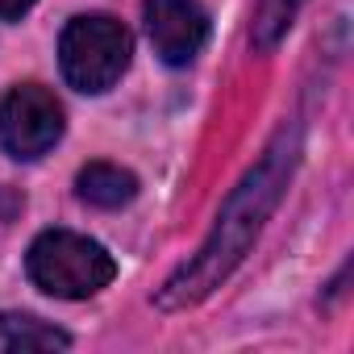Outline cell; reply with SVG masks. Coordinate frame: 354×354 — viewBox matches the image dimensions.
<instances>
[{"label":"cell","mask_w":354,"mask_h":354,"mask_svg":"<svg viewBox=\"0 0 354 354\" xmlns=\"http://www.w3.org/2000/svg\"><path fill=\"white\" fill-rule=\"evenodd\" d=\"M0 346L5 350H67L71 337L30 313H0Z\"/></svg>","instance_id":"cell-7"},{"label":"cell","mask_w":354,"mask_h":354,"mask_svg":"<svg viewBox=\"0 0 354 354\" xmlns=\"http://www.w3.org/2000/svg\"><path fill=\"white\" fill-rule=\"evenodd\" d=\"M75 192L92 209H121L138 196V180L117 162H88L75 175Z\"/></svg>","instance_id":"cell-6"},{"label":"cell","mask_w":354,"mask_h":354,"mask_svg":"<svg viewBox=\"0 0 354 354\" xmlns=\"http://www.w3.org/2000/svg\"><path fill=\"white\" fill-rule=\"evenodd\" d=\"M296 158H300V125H283L275 133V142L267 146V154L254 162V171H246V180L230 192V201L217 213V225L205 238V246L162 283V292L154 300L158 308L201 304L213 288H221L230 279V271L246 259V250L263 234L267 217L283 201V188L296 171Z\"/></svg>","instance_id":"cell-1"},{"label":"cell","mask_w":354,"mask_h":354,"mask_svg":"<svg viewBox=\"0 0 354 354\" xmlns=\"http://www.w3.org/2000/svg\"><path fill=\"white\" fill-rule=\"evenodd\" d=\"M63 138V104L42 84H17L0 104V142L13 158H42Z\"/></svg>","instance_id":"cell-4"},{"label":"cell","mask_w":354,"mask_h":354,"mask_svg":"<svg viewBox=\"0 0 354 354\" xmlns=\"http://www.w3.org/2000/svg\"><path fill=\"white\" fill-rule=\"evenodd\" d=\"M26 9H34V0H0V21H13Z\"/></svg>","instance_id":"cell-9"},{"label":"cell","mask_w":354,"mask_h":354,"mask_svg":"<svg viewBox=\"0 0 354 354\" xmlns=\"http://www.w3.org/2000/svg\"><path fill=\"white\" fill-rule=\"evenodd\" d=\"M26 271L30 279L46 292V296H59V300H88L96 296L100 288H109V279L117 275V263L113 254L84 238V234H71V230H46L30 254H26Z\"/></svg>","instance_id":"cell-2"},{"label":"cell","mask_w":354,"mask_h":354,"mask_svg":"<svg viewBox=\"0 0 354 354\" xmlns=\"http://www.w3.org/2000/svg\"><path fill=\"white\" fill-rule=\"evenodd\" d=\"M146 34L154 42V55L171 67H188L205 38H209V17L196 0H146Z\"/></svg>","instance_id":"cell-5"},{"label":"cell","mask_w":354,"mask_h":354,"mask_svg":"<svg viewBox=\"0 0 354 354\" xmlns=\"http://www.w3.org/2000/svg\"><path fill=\"white\" fill-rule=\"evenodd\" d=\"M129 55H133V42H129V30L113 17H75L67 30H63V42H59V63H63V75L71 88L80 92H109L125 67H129Z\"/></svg>","instance_id":"cell-3"},{"label":"cell","mask_w":354,"mask_h":354,"mask_svg":"<svg viewBox=\"0 0 354 354\" xmlns=\"http://www.w3.org/2000/svg\"><path fill=\"white\" fill-rule=\"evenodd\" d=\"M300 5H304V0H259V5H254V21H250V42H254V50H263V55L275 50L279 38L292 30Z\"/></svg>","instance_id":"cell-8"}]
</instances>
